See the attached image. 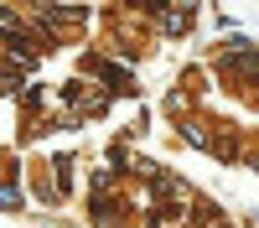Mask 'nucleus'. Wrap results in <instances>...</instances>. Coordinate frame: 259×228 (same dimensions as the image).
Segmentation results:
<instances>
[{"mask_svg": "<svg viewBox=\"0 0 259 228\" xmlns=\"http://www.w3.org/2000/svg\"><path fill=\"white\" fill-rule=\"evenodd\" d=\"M0 207H11V213L21 207V192H16V187H0Z\"/></svg>", "mask_w": 259, "mask_h": 228, "instance_id": "nucleus-1", "label": "nucleus"}]
</instances>
